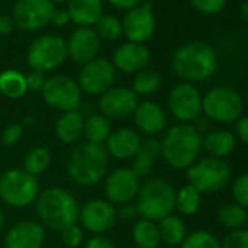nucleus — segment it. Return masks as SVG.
Wrapping results in <instances>:
<instances>
[{
	"label": "nucleus",
	"instance_id": "f03ea898",
	"mask_svg": "<svg viewBox=\"0 0 248 248\" xmlns=\"http://www.w3.org/2000/svg\"><path fill=\"white\" fill-rule=\"evenodd\" d=\"M171 66L175 75L184 82H203L215 75L217 69V54L212 46L203 41H190L177 48Z\"/></svg>",
	"mask_w": 248,
	"mask_h": 248
},
{
	"label": "nucleus",
	"instance_id": "ea45409f",
	"mask_svg": "<svg viewBox=\"0 0 248 248\" xmlns=\"http://www.w3.org/2000/svg\"><path fill=\"white\" fill-rule=\"evenodd\" d=\"M191 6L204 15H217L226 6V0H190Z\"/></svg>",
	"mask_w": 248,
	"mask_h": 248
},
{
	"label": "nucleus",
	"instance_id": "09e8293b",
	"mask_svg": "<svg viewBox=\"0 0 248 248\" xmlns=\"http://www.w3.org/2000/svg\"><path fill=\"white\" fill-rule=\"evenodd\" d=\"M239 15H241L244 19L248 21V0H247V2H244V3L239 6Z\"/></svg>",
	"mask_w": 248,
	"mask_h": 248
},
{
	"label": "nucleus",
	"instance_id": "aec40b11",
	"mask_svg": "<svg viewBox=\"0 0 248 248\" xmlns=\"http://www.w3.org/2000/svg\"><path fill=\"white\" fill-rule=\"evenodd\" d=\"M132 117L138 130L149 138H155L167 127V112L155 101L139 102Z\"/></svg>",
	"mask_w": 248,
	"mask_h": 248
},
{
	"label": "nucleus",
	"instance_id": "39448f33",
	"mask_svg": "<svg viewBox=\"0 0 248 248\" xmlns=\"http://www.w3.org/2000/svg\"><path fill=\"white\" fill-rule=\"evenodd\" d=\"M175 202V188L164 178L154 177L146 180L135 199L138 215L143 219L159 222L172 215Z\"/></svg>",
	"mask_w": 248,
	"mask_h": 248
},
{
	"label": "nucleus",
	"instance_id": "423d86ee",
	"mask_svg": "<svg viewBox=\"0 0 248 248\" xmlns=\"http://www.w3.org/2000/svg\"><path fill=\"white\" fill-rule=\"evenodd\" d=\"M244 112V99L231 86H215L202 98V114L210 121L231 124L236 123Z\"/></svg>",
	"mask_w": 248,
	"mask_h": 248
},
{
	"label": "nucleus",
	"instance_id": "a878e982",
	"mask_svg": "<svg viewBox=\"0 0 248 248\" xmlns=\"http://www.w3.org/2000/svg\"><path fill=\"white\" fill-rule=\"evenodd\" d=\"M111 123L99 112H92L85 118L83 136L88 143L104 146L111 135Z\"/></svg>",
	"mask_w": 248,
	"mask_h": 248
},
{
	"label": "nucleus",
	"instance_id": "49530a36",
	"mask_svg": "<svg viewBox=\"0 0 248 248\" xmlns=\"http://www.w3.org/2000/svg\"><path fill=\"white\" fill-rule=\"evenodd\" d=\"M107 2H108L111 6L117 8V9L130 11V9H133V8H136V6L142 5V3H143V0H107Z\"/></svg>",
	"mask_w": 248,
	"mask_h": 248
},
{
	"label": "nucleus",
	"instance_id": "9d476101",
	"mask_svg": "<svg viewBox=\"0 0 248 248\" xmlns=\"http://www.w3.org/2000/svg\"><path fill=\"white\" fill-rule=\"evenodd\" d=\"M41 95L48 107L62 112L75 111L82 102V91L78 82L66 75H54L47 78Z\"/></svg>",
	"mask_w": 248,
	"mask_h": 248
},
{
	"label": "nucleus",
	"instance_id": "4468645a",
	"mask_svg": "<svg viewBox=\"0 0 248 248\" xmlns=\"http://www.w3.org/2000/svg\"><path fill=\"white\" fill-rule=\"evenodd\" d=\"M54 9L51 0H16L12 19L19 30L32 32L50 24Z\"/></svg>",
	"mask_w": 248,
	"mask_h": 248
},
{
	"label": "nucleus",
	"instance_id": "20e7f679",
	"mask_svg": "<svg viewBox=\"0 0 248 248\" xmlns=\"http://www.w3.org/2000/svg\"><path fill=\"white\" fill-rule=\"evenodd\" d=\"M37 213L48 228L62 231L79 220V203L76 197L63 187H48L37 197Z\"/></svg>",
	"mask_w": 248,
	"mask_h": 248
},
{
	"label": "nucleus",
	"instance_id": "cd10ccee",
	"mask_svg": "<svg viewBox=\"0 0 248 248\" xmlns=\"http://www.w3.org/2000/svg\"><path fill=\"white\" fill-rule=\"evenodd\" d=\"M132 238L136 248H159L161 236L158 223L149 219L140 217L132 228Z\"/></svg>",
	"mask_w": 248,
	"mask_h": 248
},
{
	"label": "nucleus",
	"instance_id": "bb28decb",
	"mask_svg": "<svg viewBox=\"0 0 248 248\" xmlns=\"http://www.w3.org/2000/svg\"><path fill=\"white\" fill-rule=\"evenodd\" d=\"M161 242L168 247H181L183 241L187 236V228L184 220L180 216L168 215L167 217L158 222Z\"/></svg>",
	"mask_w": 248,
	"mask_h": 248
},
{
	"label": "nucleus",
	"instance_id": "f3484780",
	"mask_svg": "<svg viewBox=\"0 0 248 248\" xmlns=\"http://www.w3.org/2000/svg\"><path fill=\"white\" fill-rule=\"evenodd\" d=\"M118 215L112 203L102 199H92L86 202L79 210V220L82 226L95 233L108 232L117 223Z\"/></svg>",
	"mask_w": 248,
	"mask_h": 248
},
{
	"label": "nucleus",
	"instance_id": "c756f323",
	"mask_svg": "<svg viewBox=\"0 0 248 248\" xmlns=\"http://www.w3.org/2000/svg\"><path fill=\"white\" fill-rule=\"evenodd\" d=\"M28 92L25 75L18 70H5L0 73V93L11 99H19Z\"/></svg>",
	"mask_w": 248,
	"mask_h": 248
},
{
	"label": "nucleus",
	"instance_id": "3c124183",
	"mask_svg": "<svg viewBox=\"0 0 248 248\" xmlns=\"http://www.w3.org/2000/svg\"><path fill=\"white\" fill-rule=\"evenodd\" d=\"M53 3H63V2H67V0H51Z\"/></svg>",
	"mask_w": 248,
	"mask_h": 248
},
{
	"label": "nucleus",
	"instance_id": "de8ad7c7",
	"mask_svg": "<svg viewBox=\"0 0 248 248\" xmlns=\"http://www.w3.org/2000/svg\"><path fill=\"white\" fill-rule=\"evenodd\" d=\"M15 28V22L11 16L0 15V34L2 35H9Z\"/></svg>",
	"mask_w": 248,
	"mask_h": 248
},
{
	"label": "nucleus",
	"instance_id": "c03bdc74",
	"mask_svg": "<svg viewBox=\"0 0 248 248\" xmlns=\"http://www.w3.org/2000/svg\"><path fill=\"white\" fill-rule=\"evenodd\" d=\"M50 22H51L53 25H56V27H64V25H67V24L70 22V16H69V14H67L66 9H62V8L59 9V8H56V9L53 11V14H51Z\"/></svg>",
	"mask_w": 248,
	"mask_h": 248
},
{
	"label": "nucleus",
	"instance_id": "412c9836",
	"mask_svg": "<svg viewBox=\"0 0 248 248\" xmlns=\"http://www.w3.org/2000/svg\"><path fill=\"white\" fill-rule=\"evenodd\" d=\"M46 231L35 220H21L15 223L5 236L6 248H43Z\"/></svg>",
	"mask_w": 248,
	"mask_h": 248
},
{
	"label": "nucleus",
	"instance_id": "5701e85b",
	"mask_svg": "<svg viewBox=\"0 0 248 248\" xmlns=\"http://www.w3.org/2000/svg\"><path fill=\"white\" fill-rule=\"evenodd\" d=\"M66 11L73 24L91 28L104 15V0H67Z\"/></svg>",
	"mask_w": 248,
	"mask_h": 248
},
{
	"label": "nucleus",
	"instance_id": "a211bd4d",
	"mask_svg": "<svg viewBox=\"0 0 248 248\" xmlns=\"http://www.w3.org/2000/svg\"><path fill=\"white\" fill-rule=\"evenodd\" d=\"M67 56L78 64H86L96 59V54L101 48V40L96 35L95 30L79 27L76 28L69 40L66 41Z\"/></svg>",
	"mask_w": 248,
	"mask_h": 248
},
{
	"label": "nucleus",
	"instance_id": "b1692460",
	"mask_svg": "<svg viewBox=\"0 0 248 248\" xmlns=\"http://www.w3.org/2000/svg\"><path fill=\"white\" fill-rule=\"evenodd\" d=\"M83 123L85 117L78 109L63 112L54 124V135L62 143L73 145L83 136Z\"/></svg>",
	"mask_w": 248,
	"mask_h": 248
},
{
	"label": "nucleus",
	"instance_id": "9b49d317",
	"mask_svg": "<svg viewBox=\"0 0 248 248\" xmlns=\"http://www.w3.org/2000/svg\"><path fill=\"white\" fill-rule=\"evenodd\" d=\"M202 98L193 83L181 82L168 95V109L177 121L191 124L202 115Z\"/></svg>",
	"mask_w": 248,
	"mask_h": 248
},
{
	"label": "nucleus",
	"instance_id": "603ef678",
	"mask_svg": "<svg viewBox=\"0 0 248 248\" xmlns=\"http://www.w3.org/2000/svg\"><path fill=\"white\" fill-rule=\"evenodd\" d=\"M247 225H248V219H247Z\"/></svg>",
	"mask_w": 248,
	"mask_h": 248
},
{
	"label": "nucleus",
	"instance_id": "58836bf2",
	"mask_svg": "<svg viewBox=\"0 0 248 248\" xmlns=\"http://www.w3.org/2000/svg\"><path fill=\"white\" fill-rule=\"evenodd\" d=\"M62 239L63 242L70 247V248H78L83 244V229L80 225L78 223H73V225H69L66 228H63L62 231Z\"/></svg>",
	"mask_w": 248,
	"mask_h": 248
},
{
	"label": "nucleus",
	"instance_id": "0eeeda50",
	"mask_svg": "<svg viewBox=\"0 0 248 248\" xmlns=\"http://www.w3.org/2000/svg\"><path fill=\"white\" fill-rule=\"evenodd\" d=\"M38 194L37 177L22 168H11L0 175V199L11 207H27L37 200Z\"/></svg>",
	"mask_w": 248,
	"mask_h": 248
},
{
	"label": "nucleus",
	"instance_id": "6ab92c4d",
	"mask_svg": "<svg viewBox=\"0 0 248 248\" xmlns=\"http://www.w3.org/2000/svg\"><path fill=\"white\" fill-rule=\"evenodd\" d=\"M111 63L123 73H138L151 63V51L145 44L127 41L115 48Z\"/></svg>",
	"mask_w": 248,
	"mask_h": 248
},
{
	"label": "nucleus",
	"instance_id": "ddd939ff",
	"mask_svg": "<svg viewBox=\"0 0 248 248\" xmlns=\"http://www.w3.org/2000/svg\"><path fill=\"white\" fill-rule=\"evenodd\" d=\"M139 99L130 88L112 86L98 99V109L107 120L124 121L133 115Z\"/></svg>",
	"mask_w": 248,
	"mask_h": 248
},
{
	"label": "nucleus",
	"instance_id": "4be33fe9",
	"mask_svg": "<svg viewBox=\"0 0 248 248\" xmlns=\"http://www.w3.org/2000/svg\"><path fill=\"white\" fill-rule=\"evenodd\" d=\"M142 143L140 135L130 129V127H121L111 132L109 138L105 142V151L108 156H112L120 161H126L135 158Z\"/></svg>",
	"mask_w": 248,
	"mask_h": 248
},
{
	"label": "nucleus",
	"instance_id": "4c0bfd02",
	"mask_svg": "<svg viewBox=\"0 0 248 248\" xmlns=\"http://www.w3.org/2000/svg\"><path fill=\"white\" fill-rule=\"evenodd\" d=\"M22 136H24V127L21 124L18 123L8 124L2 132V136H0V145H3L6 148L16 146L21 142Z\"/></svg>",
	"mask_w": 248,
	"mask_h": 248
},
{
	"label": "nucleus",
	"instance_id": "e433bc0d",
	"mask_svg": "<svg viewBox=\"0 0 248 248\" xmlns=\"http://www.w3.org/2000/svg\"><path fill=\"white\" fill-rule=\"evenodd\" d=\"M220 248H248V229L229 231L220 241Z\"/></svg>",
	"mask_w": 248,
	"mask_h": 248
},
{
	"label": "nucleus",
	"instance_id": "864d4df0",
	"mask_svg": "<svg viewBox=\"0 0 248 248\" xmlns=\"http://www.w3.org/2000/svg\"><path fill=\"white\" fill-rule=\"evenodd\" d=\"M132 248H136V247H132Z\"/></svg>",
	"mask_w": 248,
	"mask_h": 248
},
{
	"label": "nucleus",
	"instance_id": "f8f14e48",
	"mask_svg": "<svg viewBox=\"0 0 248 248\" xmlns=\"http://www.w3.org/2000/svg\"><path fill=\"white\" fill-rule=\"evenodd\" d=\"M117 70L114 64L107 59H95L82 66L78 85L82 92L93 96H99L114 86Z\"/></svg>",
	"mask_w": 248,
	"mask_h": 248
},
{
	"label": "nucleus",
	"instance_id": "8fccbe9b",
	"mask_svg": "<svg viewBox=\"0 0 248 248\" xmlns=\"http://www.w3.org/2000/svg\"><path fill=\"white\" fill-rule=\"evenodd\" d=\"M3 226H5V213L2 212V209H0V229Z\"/></svg>",
	"mask_w": 248,
	"mask_h": 248
},
{
	"label": "nucleus",
	"instance_id": "2eb2a0df",
	"mask_svg": "<svg viewBox=\"0 0 248 248\" xmlns=\"http://www.w3.org/2000/svg\"><path fill=\"white\" fill-rule=\"evenodd\" d=\"M123 35L127 38L129 43L143 44L148 41L156 28V19L154 14L152 2H145L124 15L121 21Z\"/></svg>",
	"mask_w": 248,
	"mask_h": 248
},
{
	"label": "nucleus",
	"instance_id": "f704fd0d",
	"mask_svg": "<svg viewBox=\"0 0 248 248\" xmlns=\"http://www.w3.org/2000/svg\"><path fill=\"white\" fill-rule=\"evenodd\" d=\"M181 248H220L217 236L206 229H197L187 233L181 244Z\"/></svg>",
	"mask_w": 248,
	"mask_h": 248
},
{
	"label": "nucleus",
	"instance_id": "6e6552de",
	"mask_svg": "<svg viewBox=\"0 0 248 248\" xmlns=\"http://www.w3.org/2000/svg\"><path fill=\"white\" fill-rule=\"evenodd\" d=\"M187 171V181L197 191L216 193L223 190L232 177V170L225 159L206 156L197 159Z\"/></svg>",
	"mask_w": 248,
	"mask_h": 248
},
{
	"label": "nucleus",
	"instance_id": "72a5a7b5",
	"mask_svg": "<svg viewBox=\"0 0 248 248\" xmlns=\"http://www.w3.org/2000/svg\"><path fill=\"white\" fill-rule=\"evenodd\" d=\"M95 32L99 40L102 38L107 41H115L123 35L121 21L114 15H102L95 24Z\"/></svg>",
	"mask_w": 248,
	"mask_h": 248
},
{
	"label": "nucleus",
	"instance_id": "1a4fd4ad",
	"mask_svg": "<svg viewBox=\"0 0 248 248\" xmlns=\"http://www.w3.org/2000/svg\"><path fill=\"white\" fill-rule=\"evenodd\" d=\"M67 57L66 41L59 35H41L28 48L27 60L32 70L50 72L57 69Z\"/></svg>",
	"mask_w": 248,
	"mask_h": 248
},
{
	"label": "nucleus",
	"instance_id": "c9c22d12",
	"mask_svg": "<svg viewBox=\"0 0 248 248\" xmlns=\"http://www.w3.org/2000/svg\"><path fill=\"white\" fill-rule=\"evenodd\" d=\"M232 197L236 204L248 209V172L241 174L232 183Z\"/></svg>",
	"mask_w": 248,
	"mask_h": 248
},
{
	"label": "nucleus",
	"instance_id": "393cba45",
	"mask_svg": "<svg viewBox=\"0 0 248 248\" xmlns=\"http://www.w3.org/2000/svg\"><path fill=\"white\" fill-rule=\"evenodd\" d=\"M236 138L232 132L225 129L210 130L203 136V149L212 158L225 159L226 156L232 155L236 148Z\"/></svg>",
	"mask_w": 248,
	"mask_h": 248
},
{
	"label": "nucleus",
	"instance_id": "c85d7f7f",
	"mask_svg": "<svg viewBox=\"0 0 248 248\" xmlns=\"http://www.w3.org/2000/svg\"><path fill=\"white\" fill-rule=\"evenodd\" d=\"M202 206V193L197 191L193 186L186 184L175 191L174 210L183 216H193L199 212Z\"/></svg>",
	"mask_w": 248,
	"mask_h": 248
},
{
	"label": "nucleus",
	"instance_id": "37998d69",
	"mask_svg": "<svg viewBox=\"0 0 248 248\" xmlns=\"http://www.w3.org/2000/svg\"><path fill=\"white\" fill-rule=\"evenodd\" d=\"M83 248H115V245L112 244L111 239H108L107 236L102 235H93L92 238H89Z\"/></svg>",
	"mask_w": 248,
	"mask_h": 248
},
{
	"label": "nucleus",
	"instance_id": "473e14b6",
	"mask_svg": "<svg viewBox=\"0 0 248 248\" xmlns=\"http://www.w3.org/2000/svg\"><path fill=\"white\" fill-rule=\"evenodd\" d=\"M51 164V155L46 148L37 146L27 152L24 158V171L31 174L32 177H38L44 174Z\"/></svg>",
	"mask_w": 248,
	"mask_h": 248
},
{
	"label": "nucleus",
	"instance_id": "7c9ffc66",
	"mask_svg": "<svg viewBox=\"0 0 248 248\" xmlns=\"http://www.w3.org/2000/svg\"><path fill=\"white\" fill-rule=\"evenodd\" d=\"M216 217L223 228L229 231H236V229H242L247 225L248 210L236 203H228L219 207Z\"/></svg>",
	"mask_w": 248,
	"mask_h": 248
},
{
	"label": "nucleus",
	"instance_id": "dca6fc26",
	"mask_svg": "<svg viewBox=\"0 0 248 248\" xmlns=\"http://www.w3.org/2000/svg\"><path fill=\"white\" fill-rule=\"evenodd\" d=\"M142 186L140 178L133 172L132 168H117L109 175H107L104 183V193L109 203L126 204L132 203Z\"/></svg>",
	"mask_w": 248,
	"mask_h": 248
},
{
	"label": "nucleus",
	"instance_id": "a19ab883",
	"mask_svg": "<svg viewBox=\"0 0 248 248\" xmlns=\"http://www.w3.org/2000/svg\"><path fill=\"white\" fill-rule=\"evenodd\" d=\"M27 88L28 91L31 92H41L46 82H47V76L44 72H40V70H31L27 76Z\"/></svg>",
	"mask_w": 248,
	"mask_h": 248
},
{
	"label": "nucleus",
	"instance_id": "7ed1b4c3",
	"mask_svg": "<svg viewBox=\"0 0 248 248\" xmlns=\"http://www.w3.org/2000/svg\"><path fill=\"white\" fill-rule=\"evenodd\" d=\"M109 158L104 146L92 143L78 145L67 156L66 171L72 181L79 186H95L105 178Z\"/></svg>",
	"mask_w": 248,
	"mask_h": 248
},
{
	"label": "nucleus",
	"instance_id": "f257e3e1",
	"mask_svg": "<svg viewBox=\"0 0 248 248\" xmlns=\"http://www.w3.org/2000/svg\"><path fill=\"white\" fill-rule=\"evenodd\" d=\"M202 149L203 135L193 124H174L161 140L162 158L174 170H188L199 159Z\"/></svg>",
	"mask_w": 248,
	"mask_h": 248
},
{
	"label": "nucleus",
	"instance_id": "a18cd8bd",
	"mask_svg": "<svg viewBox=\"0 0 248 248\" xmlns=\"http://www.w3.org/2000/svg\"><path fill=\"white\" fill-rule=\"evenodd\" d=\"M118 217L124 219V220H130L133 217L138 216V209L135 203H126V204H121L120 210H117Z\"/></svg>",
	"mask_w": 248,
	"mask_h": 248
},
{
	"label": "nucleus",
	"instance_id": "2f4dec72",
	"mask_svg": "<svg viewBox=\"0 0 248 248\" xmlns=\"http://www.w3.org/2000/svg\"><path fill=\"white\" fill-rule=\"evenodd\" d=\"M161 83V75L156 70L146 67L136 73L132 83V91L136 93V96H151L159 91Z\"/></svg>",
	"mask_w": 248,
	"mask_h": 248
},
{
	"label": "nucleus",
	"instance_id": "79ce46f5",
	"mask_svg": "<svg viewBox=\"0 0 248 248\" xmlns=\"http://www.w3.org/2000/svg\"><path fill=\"white\" fill-rule=\"evenodd\" d=\"M235 138L242 145L248 146V115H242L235 123Z\"/></svg>",
	"mask_w": 248,
	"mask_h": 248
}]
</instances>
